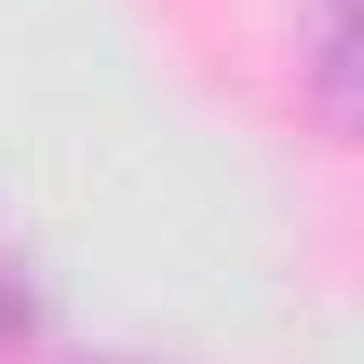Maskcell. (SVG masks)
Returning <instances> with one entry per match:
<instances>
[{"mask_svg":"<svg viewBox=\"0 0 364 364\" xmlns=\"http://www.w3.org/2000/svg\"><path fill=\"white\" fill-rule=\"evenodd\" d=\"M322 9H331V43L356 51V0H322Z\"/></svg>","mask_w":364,"mask_h":364,"instance_id":"1","label":"cell"},{"mask_svg":"<svg viewBox=\"0 0 364 364\" xmlns=\"http://www.w3.org/2000/svg\"><path fill=\"white\" fill-rule=\"evenodd\" d=\"M17 322H26V296H17V279L0 272V331H17Z\"/></svg>","mask_w":364,"mask_h":364,"instance_id":"2","label":"cell"}]
</instances>
